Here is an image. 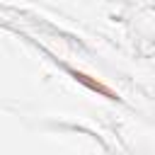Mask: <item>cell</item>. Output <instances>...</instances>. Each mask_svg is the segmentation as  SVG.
<instances>
[{
  "label": "cell",
  "instance_id": "1",
  "mask_svg": "<svg viewBox=\"0 0 155 155\" xmlns=\"http://www.w3.org/2000/svg\"><path fill=\"white\" fill-rule=\"evenodd\" d=\"M70 73H73V78H75L78 82L87 85L90 90H94V92H99V94H104V97H109V99H116V94H114L109 87H104V85L97 82V80H90V75H85V73H80V70H70Z\"/></svg>",
  "mask_w": 155,
  "mask_h": 155
}]
</instances>
